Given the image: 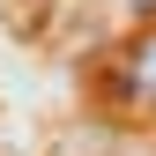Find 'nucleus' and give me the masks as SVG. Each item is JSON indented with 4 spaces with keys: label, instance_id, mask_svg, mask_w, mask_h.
Instances as JSON below:
<instances>
[{
    "label": "nucleus",
    "instance_id": "f03ea898",
    "mask_svg": "<svg viewBox=\"0 0 156 156\" xmlns=\"http://www.w3.org/2000/svg\"><path fill=\"white\" fill-rule=\"evenodd\" d=\"M134 8H141V15H156V0H134Z\"/></svg>",
    "mask_w": 156,
    "mask_h": 156
},
{
    "label": "nucleus",
    "instance_id": "f257e3e1",
    "mask_svg": "<svg viewBox=\"0 0 156 156\" xmlns=\"http://www.w3.org/2000/svg\"><path fill=\"white\" fill-rule=\"evenodd\" d=\"M119 104H156V30H141L119 60Z\"/></svg>",
    "mask_w": 156,
    "mask_h": 156
}]
</instances>
